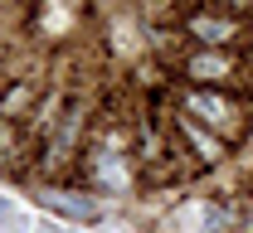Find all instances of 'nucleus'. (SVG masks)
Returning a JSON list of instances; mask_svg holds the SVG:
<instances>
[{
  "label": "nucleus",
  "mask_w": 253,
  "mask_h": 233,
  "mask_svg": "<svg viewBox=\"0 0 253 233\" xmlns=\"http://www.w3.org/2000/svg\"><path fill=\"white\" fill-rule=\"evenodd\" d=\"M39 204H44V209H54V214H63V219H78V224L97 219V200L73 195V190H44V195H39Z\"/></svg>",
  "instance_id": "f257e3e1"
},
{
  "label": "nucleus",
  "mask_w": 253,
  "mask_h": 233,
  "mask_svg": "<svg viewBox=\"0 0 253 233\" xmlns=\"http://www.w3.org/2000/svg\"><path fill=\"white\" fill-rule=\"evenodd\" d=\"M224 73H234V54H195L190 59V78H200V83H219Z\"/></svg>",
  "instance_id": "f03ea898"
},
{
  "label": "nucleus",
  "mask_w": 253,
  "mask_h": 233,
  "mask_svg": "<svg viewBox=\"0 0 253 233\" xmlns=\"http://www.w3.org/2000/svg\"><path fill=\"white\" fill-rule=\"evenodd\" d=\"M190 34H200L205 44H224V39H234V20H219V15H190Z\"/></svg>",
  "instance_id": "7ed1b4c3"
},
{
  "label": "nucleus",
  "mask_w": 253,
  "mask_h": 233,
  "mask_svg": "<svg viewBox=\"0 0 253 233\" xmlns=\"http://www.w3.org/2000/svg\"><path fill=\"white\" fill-rule=\"evenodd\" d=\"M190 107H195V112H205V122H229V117H239V112H234V102L229 98H219V93H190Z\"/></svg>",
  "instance_id": "20e7f679"
},
{
  "label": "nucleus",
  "mask_w": 253,
  "mask_h": 233,
  "mask_svg": "<svg viewBox=\"0 0 253 233\" xmlns=\"http://www.w3.org/2000/svg\"><path fill=\"white\" fill-rule=\"evenodd\" d=\"M180 132H185L190 141H195V151H200L205 161H219V151H224V146H219V141H214V136H205V132H200V127H195V122H180Z\"/></svg>",
  "instance_id": "39448f33"
},
{
  "label": "nucleus",
  "mask_w": 253,
  "mask_h": 233,
  "mask_svg": "<svg viewBox=\"0 0 253 233\" xmlns=\"http://www.w3.org/2000/svg\"><path fill=\"white\" fill-rule=\"evenodd\" d=\"M15 214V204H10V195H0V219H10Z\"/></svg>",
  "instance_id": "423d86ee"
}]
</instances>
